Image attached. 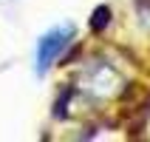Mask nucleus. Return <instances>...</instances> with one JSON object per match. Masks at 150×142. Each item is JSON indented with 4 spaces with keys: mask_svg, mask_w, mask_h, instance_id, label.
<instances>
[{
    "mask_svg": "<svg viewBox=\"0 0 150 142\" xmlns=\"http://www.w3.org/2000/svg\"><path fill=\"white\" fill-rule=\"evenodd\" d=\"M74 37H76L74 23H59V26H54V29H48V31L37 40V51H34V71H37V74H45V71H48V68L54 66L62 54H65V49L74 43Z\"/></svg>",
    "mask_w": 150,
    "mask_h": 142,
    "instance_id": "f257e3e1",
    "label": "nucleus"
},
{
    "mask_svg": "<svg viewBox=\"0 0 150 142\" xmlns=\"http://www.w3.org/2000/svg\"><path fill=\"white\" fill-rule=\"evenodd\" d=\"M119 88V74L105 63H96L93 68L85 71V77L79 80V91H88L96 100H108L113 97V91Z\"/></svg>",
    "mask_w": 150,
    "mask_h": 142,
    "instance_id": "f03ea898",
    "label": "nucleus"
},
{
    "mask_svg": "<svg viewBox=\"0 0 150 142\" xmlns=\"http://www.w3.org/2000/svg\"><path fill=\"white\" fill-rule=\"evenodd\" d=\"M110 23V9L108 6H99L96 11H93V20H91V29L93 31H102V26Z\"/></svg>",
    "mask_w": 150,
    "mask_h": 142,
    "instance_id": "7ed1b4c3",
    "label": "nucleus"
}]
</instances>
